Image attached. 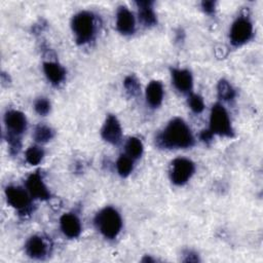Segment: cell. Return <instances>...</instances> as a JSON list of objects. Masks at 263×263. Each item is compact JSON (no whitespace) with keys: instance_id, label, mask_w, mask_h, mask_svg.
<instances>
[{"instance_id":"cell-1","label":"cell","mask_w":263,"mask_h":263,"mask_svg":"<svg viewBox=\"0 0 263 263\" xmlns=\"http://www.w3.org/2000/svg\"><path fill=\"white\" fill-rule=\"evenodd\" d=\"M157 144L164 148H187L193 145V136L181 118H174L158 136Z\"/></svg>"},{"instance_id":"cell-2","label":"cell","mask_w":263,"mask_h":263,"mask_svg":"<svg viewBox=\"0 0 263 263\" xmlns=\"http://www.w3.org/2000/svg\"><path fill=\"white\" fill-rule=\"evenodd\" d=\"M95 224L105 237L111 239L115 238L120 232L122 221L119 213L115 209L107 206L97 214Z\"/></svg>"},{"instance_id":"cell-3","label":"cell","mask_w":263,"mask_h":263,"mask_svg":"<svg viewBox=\"0 0 263 263\" xmlns=\"http://www.w3.org/2000/svg\"><path fill=\"white\" fill-rule=\"evenodd\" d=\"M72 30L79 44L88 42L95 34V20L90 12L80 11L72 20Z\"/></svg>"},{"instance_id":"cell-4","label":"cell","mask_w":263,"mask_h":263,"mask_svg":"<svg viewBox=\"0 0 263 263\" xmlns=\"http://www.w3.org/2000/svg\"><path fill=\"white\" fill-rule=\"evenodd\" d=\"M210 130L223 137H232L233 129L227 111L221 104H215L210 116Z\"/></svg>"},{"instance_id":"cell-5","label":"cell","mask_w":263,"mask_h":263,"mask_svg":"<svg viewBox=\"0 0 263 263\" xmlns=\"http://www.w3.org/2000/svg\"><path fill=\"white\" fill-rule=\"evenodd\" d=\"M253 36V25L248 17H238L231 27L230 40L235 46H239L248 42Z\"/></svg>"},{"instance_id":"cell-6","label":"cell","mask_w":263,"mask_h":263,"mask_svg":"<svg viewBox=\"0 0 263 263\" xmlns=\"http://www.w3.org/2000/svg\"><path fill=\"white\" fill-rule=\"evenodd\" d=\"M194 173V163L187 158H176L172 162L171 179L176 185L185 184Z\"/></svg>"},{"instance_id":"cell-7","label":"cell","mask_w":263,"mask_h":263,"mask_svg":"<svg viewBox=\"0 0 263 263\" xmlns=\"http://www.w3.org/2000/svg\"><path fill=\"white\" fill-rule=\"evenodd\" d=\"M29 192L25 191L21 187L8 186L5 189V195L7 198V202L14 209L21 212H25L29 210L31 205Z\"/></svg>"},{"instance_id":"cell-8","label":"cell","mask_w":263,"mask_h":263,"mask_svg":"<svg viewBox=\"0 0 263 263\" xmlns=\"http://www.w3.org/2000/svg\"><path fill=\"white\" fill-rule=\"evenodd\" d=\"M4 122L7 133H9L8 136L20 137V135H22L27 127V119L25 115L16 110L7 111L4 116Z\"/></svg>"},{"instance_id":"cell-9","label":"cell","mask_w":263,"mask_h":263,"mask_svg":"<svg viewBox=\"0 0 263 263\" xmlns=\"http://www.w3.org/2000/svg\"><path fill=\"white\" fill-rule=\"evenodd\" d=\"M26 187L29 194L34 198L45 200L50 197V193L43 183L42 177L39 173H33L28 177L26 181Z\"/></svg>"},{"instance_id":"cell-10","label":"cell","mask_w":263,"mask_h":263,"mask_svg":"<svg viewBox=\"0 0 263 263\" xmlns=\"http://www.w3.org/2000/svg\"><path fill=\"white\" fill-rule=\"evenodd\" d=\"M102 138L111 143V144H117L119 143L121 139V126L119 121L114 115H108L106 118V121L102 128Z\"/></svg>"},{"instance_id":"cell-11","label":"cell","mask_w":263,"mask_h":263,"mask_svg":"<svg viewBox=\"0 0 263 263\" xmlns=\"http://www.w3.org/2000/svg\"><path fill=\"white\" fill-rule=\"evenodd\" d=\"M134 14L125 7L120 6L116 14V28L123 35L133 34L135 31Z\"/></svg>"},{"instance_id":"cell-12","label":"cell","mask_w":263,"mask_h":263,"mask_svg":"<svg viewBox=\"0 0 263 263\" xmlns=\"http://www.w3.org/2000/svg\"><path fill=\"white\" fill-rule=\"evenodd\" d=\"M60 224L63 233L70 238L77 237L81 232L80 221L73 214H64L60 219Z\"/></svg>"},{"instance_id":"cell-13","label":"cell","mask_w":263,"mask_h":263,"mask_svg":"<svg viewBox=\"0 0 263 263\" xmlns=\"http://www.w3.org/2000/svg\"><path fill=\"white\" fill-rule=\"evenodd\" d=\"M172 78L175 87L181 92H188L192 88V75L185 69H173Z\"/></svg>"},{"instance_id":"cell-14","label":"cell","mask_w":263,"mask_h":263,"mask_svg":"<svg viewBox=\"0 0 263 263\" xmlns=\"http://www.w3.org/2000/svg\"><path fill=\"white\" fill-rule=\"evenodd\" d=\"M47 252V246L40 236H32L26 243V253L34 259H41Z\"/></svg>"},{"instance_id":"cell-15","label":"cell","mask_w":263,"mask_h":263,"mask_svg":"<svg viewBox=\"0 0 263 263\" xmlns=\"http://www.w3.org/2000/svg\"><path fill=\"white\" fill-rule=\"evenodd\" d=\"M43 71L47 77V79L52 84L61 83L66 75L65 69L59 65L58 63L53 62H46L43 64Z\"/></svg>"},{"instance_id":"cell-16","label":"cell","mask_w":263,"mask_h":263,"mask_svg":"<svg viewBox=\"0 0 263 263\" xmlns=\"http://www.w3.org/2000/svg\"><path fill=\"white\" fill-rule=\"evenodd\" d=\"M163 98L162 84L159 81H151L146 88V99L150 106L158 107Z\"/></svg>"},{"instance_id":"cell-17","label":"cell","mask_w":263,"mask_h":263,"mask_svg":"<svg viewBox=\"0 0 263 263\" xmlns=\"http://www.w3.org/2000/svg\"><path fill=\"white\" fill-rule=\"evenodd\" d=\"M139 8V17L145 26H153L156 24V15L152 8V1H137Z\"/></svg>"},{"instance_id":"cell-18","label":"cell","mask_w":263,"mask_h":263,"mask_svg":"<svg viewBox=\"0 0 263 263\" xmlns=\"http://www.w3.org/2000/svg\"><path fill=\"white\" fill-rule=\"evenodd\" d=\"M125 150L127 153V156L133 158H138L143 153V144L138 138H129L125 145Z\"/></svg>"},{"instance_id":"cell-19","label":"cell","mask_w":263,"mask_h":263,"mask_svg":"<svg viewBox=\"0 0 263 263\" xmlns=\"http://www.w3.org/2000/svg\"><path fill=\"white\" fill-rule=\"evenodd\" d=\"M116 167L118 171V174L121 177L128 176L133 171V160L129 156L126 155H120V157L117 160Z\"/></svg>"},{"instance_id":"cell-20","label":"cell","mask_w":263,"mask_h":263,"mask_svg":"<svg viewBox=\"0 0 263 263\" xmlns=\"http://www.w3.org/2000/svg\"><path fill=\"white\" fill-rule=\"evenodd\" d=\"M43 155H44V152L43 150L38 147V146H31L27 149L26 151V160L32 164V165H36L38 164L42 158H43Z\"/></svg>"},{"instance_id":"cell-21","label":"cell","mask_w":263,"mask_h":263,"mask_svg":"<svg viewBox=\"0 0 263 263\" xmlns=\"http://www.w3.org/2000/svg\"><path fill=\"white\" fill-rule=\"evenodd\" d=\"M53 136V132L46 125H38L34 132V139L39 143H45L49 141Z\"/></svg>"},{"instance_id":"cell-22","label":"cell","mask_w":263,"mask_h":263,"mask_svg":"<svg viewBox=\"0 0 263 263\" xmlns=\"http://www.w3.org/2000/svg\"><path fill=\"white\" fill-rule=\"evenodd\" d=\"M234 95H235V92H234L232 86L226 80H221L218 83V96L220 99L229 101L234 98Z\"/></svg>"},{"instance_id":"cell-23","label":"cell","mask_w":263,"mask_h":263,"mask_svg":"<svg viewBox=\"0 0 263 263\" xmlns=\"http://www.w3.org/2000/svg\"><path fill=\"white\" fill-rule=\"evenodd\" d=\"M188 104L190 106V109L194 112V113H200L203 111L204 109V103L203 100L200 96L198 95H191L189 100H188Z\"/></svg>"},{"instance_id":"cell-24","label":"cell","mask_w":263,"mask_h":263,"mask_svg":"<svg viewBox=\"0 0 263 263\" xmlns=\"http://www.w3.org/2000/svg\"><path fill=\"white\" fill-rule=\"evenodd\" d=\"M124 87L132 96H136L140 91V84L135 76H128L125 78Z\"/></svg>"},{"instance_id":"cell-25","label":"cell","mask_w":263,"mask_h":263,"mask_svg":"<svg viewBox=\"0 0 263 263\" xmlns=\"http://www.w3.org/2000/svg\"><path fill=\"white\" fill-rule=\"evenodd\" d=\"M35 111L40 114V115H45L49 112L50 110V103L44 99V98H41V99H38L35 103Z\"/></svg>"},{"instance_id":"cell-26","label":"cell","mask_w":263,"mask_h":263,"mask_svg":"<svg viewBox=\"0 0 263 263\" xmlns=\"http://www.w3.org/2000/svg\"><path fill=\"white\" fill-rule=\"evenodd\" d=\"M201 7L206 13H213L215 11V2L214 1H203L201 3Z\"/></svg>"},{"instance_id":"cell-27","label":"cell","mask_w":263,"mask_h":263,"mask_svg":"<svg viewBox=\"0 0 263 263\" xmlns=\"http://www.w3.org/2000/svg\"><path fill=\"white\" fill-rule=\"evenodd\" d=\"M213 137V134L212 132L209 129V130H202L201 134H200V139L203 141V142H209Z\"/></svg>"}]
</instances>
